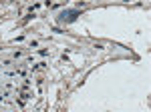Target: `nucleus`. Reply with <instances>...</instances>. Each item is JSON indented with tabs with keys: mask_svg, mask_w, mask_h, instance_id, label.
Returning a JSON list of instances; mask_svg holds the SVG:
<instances>
[{
	"mask_svg": "<svg viewBox=\"0 0 151 112\" xmlns=\"http://www.w3.org/2000/svg\"><path fill=\"white\" fill-rule=\"evenodd\" d=\"M77 16H79V12L77 10H62L59 16V20H62V22H75Z\"/></svg>",
	"mask_w": 151,
	"mask_h": 112,
	"instance_id": "f257e3e1",
	"label": "nucleus"
}]
</instances>
